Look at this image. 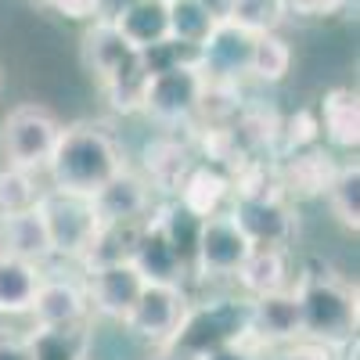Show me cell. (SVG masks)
Returning a JSON list of instances; mask_svg holds the SVG:
<instances>
[{
    "label": "cell",
    "instance_id": "ba28073f",
    "mask_svg": "<svg viewBox=\"0 0 360 360\" xmlns=\"http://www.w3.org/2000/svg\"><path fill=\"white\" fill-rule=\"evenodd\" d=\"M188 303H191V299H188L184 285L148 281L141 288V295H137V303L130 307V314L123 317V332H130L134 339L162 349L173 339L180 317H184V310H188Z\"/></svg>",
    "mask_w": 360,
    "mask_h": 360
},
{
    "label": "cell",
    "instance_id": "74e56055",
    "mask_svg": "<svg viewBox=\"0 0 360 360\" xmlns=\"http://www.w3.org/2000/svg\"><path fill=\"white\" fill-rule=\"evenodd\" d=\"M155 360H180V356H173V353H159Z\"/></svg>",
    "mask_w": 360,
    "mask_h": 360
},
{
    "label": "cell",
    "instance_id": "9c48e42d",
    "mask_svg": "<svg viewBox=\"0 0 360 360\" xmlns=\"http://www.w3.org/2000/svg\"><path fill=\"white\" fill-rule=\"evenodd\" d=\"M252 47H256V33L234 22H217L213 33L195 47V65L205 76V83L238 86V79L249 76Z\"/></svg>",
    "mask_w": 360,
    "mask_h": 360
},
{
    "label": "cell",
    "instance_id": "5b68a950",
    "mask_svg": "<svg viewBox=\"0 0 360 360\" xmlns=\"http://www.w3.org/2000/svg\"><path fill=\"white\" fill-rule=\"evenodd\" d=\"M62 123L54 119V112H47L44 105H18L4 115L0 123V155L4 166L25 169V173H44Z\"/></svg>",
    "mask_w": 360,
    "mask_h": 360
},
{
    "label": "cell",
    "instance_id": "484cf974",
    "mask_svg": "<svg viewBox=\"0 0 360 360\" xmlns=\"http://www.w3.org/2000/svg\"><path fill=\"white\" fill-rule=\"evenodd\" d=\"M166 22H169V40L180 47H198L213 33V15H209L198 0H166Z\"/></svg>",
    "mask_w": 360,
    "mask_h": 360
},
{
    "label": "cell",
    "instance_id": "f546056e",
    "mask_svg": "<svg viewBox=\"0 0 360 360\" xmlns=\"http://www.w3.org/2000/svg\"><path fill=\"white\" fill-rule=\"evenodd\" d=\"M285 18H288V0H231L227 22L259 37V33H278Z\"/></svg>",
    "mask_w": 360,
    "mask_h": 360
},
{
    "label": "cell",
    "instance_id": "f1b7e54d",
    "mask_svg": "<svg viewBox=\"0 0 360 360\" xmlns=\"http://www.w3.org/2000/svg\"><path fill=\"white\" fill-rule=\"evenodd\" d=\"M292 69V47L285 37L278 33H259L256 37V47H252V65H249V76L259 79V83H281Z\"/></svg>",
    "mask_w": 360,
    "mask_h": 360
},
{
    "label": "cell",
    "instance_id": "d590c367",
    "mask_svg": "<svg viewBox=\"0 0 360 360\" xmlns=\"http://www.w3.org/2000/svg\"><path fill=\"white\" fill-rule=\"evenodd\" d=\"M137 4V0H98V11H94V22H119L130 8Z\"/></svg>",
    "mask_w": 360,
    "mask_h": 360
},
{
    "label": "cell",
    "instance_id": "ac0fdd59",
    "mask_svg": "<svg viewBox=\"0 0 360 360\" xmlns=\"http://www.w3.org/2000/svg\"><path fill=\"white\" fill-rule=\"evenodd\" d=\"M0 252L25 259V263H37V266H44V259L54 256L44 217L37 213V205L22 209V213H11V217H0Z\"/></svg>",
    "mask_w": 360,
    "mask_h": 360
},
{
    "label": "cell",
    "instance_id": "8fae6325",
    "mask_svg": "<svg viewBox=\"0 0 360 360\" xmlns=\"http://www.w3.org/2000/svg\"><path fill=\"white\" fill-rule=\"evenodd\" d=\"M86 299H90V314H98L105 321H119L130 314V307L137 303L141 288L148 285L141 278V270L130 259H108L86 270Z\"/></svg>",
    "mask_w": 360,
    "mask_h": 360
},
{
    "label": "cell",
    "instance_id": "7c38bea8",
    "mask_svg": "<svg viewBox=\"0 0 360 360\" xmlns=\"http://www.w3.org/2000/svg\"><path fill=\"white\" fill-rule=\"evenodd\" d=\"M299 339H303V317H299L295 288L249 299V342L252 346L278 349Z\"/></svg>",
    "mask_w": 360,
    "mask_h": 360
},
{
    "label": "cell",
    "instance_id": "8992f818",
    "mask_svg": "<svg viewBox=\"0 0 360 360\" xmlns=\"http://www.w3.org/2000/svg\"><path fill=\"white\" fill-rule=\"evenodd\" d=\"M202 94H205V76L198 72V65L176 62L162 72L148 76L141 112L148 119H155L159 127H180V123H191L198 115Z\"/></svg>",
    "mask_w": 360,
    "mask_h": 360
},
{
    "label": "cell",
    "instance_id": "d6a6232c",
    "mask_svg": "<svg viewBox=\"0 0 360 360\" xmlns=\"http://www.w3.org/2000/svg\"><path fill=\"white\" fill-rule=\"evenodd\" d=\"M342 4H346V0H288V15H310V18H317V15L339 11Z\"/></svg>",
    "mask_w": 360,
    "mask_h": 360
},
{
    "label": "cell",
    "instance_id": "5bb4252c",
    "mask_svg": "<svg viewBox=\"0 0 360 360\" xmlns=\"http://www.w3.org/2000/svg\"><path fill=\"white\" fill-rule=\"evenodd\" d=\"M37 328H83L90 317L86 285L76 278H40L37 299L29 307Z\"/></svg>",
    "mask_w": 360,
    "mask_h": 360
},
{
    "label": "cell",
    "instance_id": "e575fe53",
    "mask_svg": "<svg viewBox=\"0 0 360 360\" xmlns=\"http://www.w3.org/2000/svg\"><path fill=\"white\" fill-rule=\"evenodd\" d=\"M0 360H33L29 335H0Z\"/></svg>",
    "mask_w": 360,
    "mask_h": 360
},
{
    "label": "cell",
    "instance_id": "6da1fadb",
    "mask_svg": "<svg viewBox=\"0 0 360 360\" xmlns=\"http://www.w3.org/2000/svg\"><path fill=\"white\" fill-rule=\"evenodd\" d=\"M119 169H127L123 148L105 127L94 123L62 127L54 152L44 166V173L51 176V188L76 191V195H94Z\"/></svg>",
    "mask_w": 360,
    "mask_h": 360
},
{
    "label": "cell",
    "instance_id": "83f0119b",
    "mask_svg": "<svg viewBox=\"0 0 360 360\" xmlns=\"http://www.w3.org/2000/svg\"><path fill=\"white\" fill-rule=\"evenodd\" d=\"M324 198H328V209L339 217L342 227H349V231L360 227V169H356V162H346V166L335 169Z\"/></svg>",
    "mask_w": 360,
    "mask_h": 360
},
{
    "label": "cell",
    "instance_id": "603a6c76",
    "mask_svg": "<svg viewBox=\"0 0 360 360\" xmlns=\"http://www.w3.org/2000/svg\"><path fill=\"white\" fill-rule=\"evenodd\" d=\"M195 162H191V155H188V148L180 144V141H173V137H159V141H152L144 148V180H148V188H159V191H173L176 195V188H180V180L188 176V169H191Z\"/></svg>",
    "mask_w": 360,
    "mask_h": 360
},
{
    "label": "cell",
    "instance_id": "9a60e30c",
    "mask_svg": "<svg viewBox=\"0 0 360 360\" xmlns=\"http://www.w3.org/2000/svg\"><path fill=\"white\" fill-rule=\"evenodd\" d=\"M335 169L339 166L332 162V155L310 144V148H299L285 162L274 166V184L285 198H314V195L328 191Z\"/></svg>",
    "mask_w": 360,
    "mask_h": 360
},
{
    "label": "cell",
    "instance_id": "7402d4cb",
    "mask_svg": "<svg viewBox=\"0 0 360 360\" xmlns=\"http://www.w3.org/2000/svg\"><path fill=\"white\" fill-rule=\"evenodd\" d=\"M324 137L332 141L335 148H346V152H353V148L360 144V101H356V90L349 86H335L328 90V94L321 98V123Z\"/></svg>",
    "mask_w": 360,
    "mask_h": 360
},
{
    "label": "cell",
    "instance_id": "e0dca14e",
    "mask_svg": "<svg viewBox=\"0 0 360 360\" xmlns=\"http://www.w3.org/2000/svg\"><path fill=\"white\" fill-rule=\"evenodd\" d=\"M176 202L195 213L198 220L205 217H217L227 209L231 202V176L220 169V166H209V162H198L188 169V176L180 180L176 188Z\"/></svg>",
    "mask_w": 360,
    "mask_h": 360
},
{
    "label": "cell",
    "instance_id": "277c9868",
    "mask_svg": "<svg viewBox=\"0 0 360 360\" xmlns=\"http://www.w3.org/2000/svg\"><path fill=\"white\" fill-rule=\"evenodd\" d=\"M37 213L44 217L54 256H65V259H83L90 252V245H94L98 231H101L90 195L44 188L40 198H37Z\"/></svg>",
    "mask_w": 360,
    "mask_h": 360
},
{
    "label": "cell",
    "instance_id": "8d00e7d4",
    "mask_svg": "<svg viewBox=\"0 0 360 360\" xmlns=\"http://www.w3.org/2000/svg\"><path fill=\"white\" fill-rule=\"evenodd\" d=\"M198 4L213 15V22H227L231 18V0H198Z\"/></svg>",
    "mask_w": 360,
    "mask_h": 360
},
{
    "label": "cell",
    "instance_id": "2e32d148",
    "mask_svg": "<svg viewBox=\"0 0 360 360\" xmlns=\"http://www.w3.org/2000/svg\"><path fill=\"white\" fill-rule=\"evenodd\" d=\"M130 263L141 270L144 281H162V285H180L188 274V266L180 263V256L173 252V245L166 242V234L159 231V224L148 217L130 245Z\"/></svg>",
    "mask_w": 360,
    "mask_h": 360
},
{
    "label": "cell",
    "instance_id": "d6986e66",
    "mask_svg": "<svg viewBox=\"0 0 360 360\" xmlns=\"http://www.w3.org/2000/svg\"><path fill=\"white\" fill-rule=\"evenodd\" d=\"M234 281H238V288H242L245 299L292 288L288 285V252L278 249V245H252L249 259L234 274Z\"/></svg>",
    "mask_w": 360,
    "mask_h": 360
},
{
    "label": "cell",
    "instance_id": "1f68e13d",
    "mask_svg": "<svg viewBox=\"0 0 360 360\" xmlns=\"http://www.w3.org/2000/svg\"><path fill=\"white\" fill-rule=\"evenodd\" d=\"M51 11L65 15L72 22H94V11H98V0H54Z\"/></svg>",
    "mask_w": 360,
    "mask_h": 360
},
{
    "label": "cell",
    "instance_id": "d4e9b609",
    "mask_svg": "<svg viewBox=\"0 0 360 360\" xmlns=\"http://www.w3.org/2000/svg\"><path fill=\"white\" fill-rule=\"evenodd\" d=\"M29 346H33V360H86L90 328H33Z\"/></svg>",
    "mask_w": 360,
    "mask_h": 360
},
{
    "label": "cell",
    "instance_id": "4dcf8cb0",
    "mask_svg": "<svg viewBox=\"0 0 360 360\" xmlns=\"http://www.w3.org/2000/svg\"><path fill=\"white\" fill-rule=\"evenodd\" d=\"M40 184H37V173H25L15 166L0 169V217H11L22 213V209H33L40 198Z\"/></svg>",
    "mask_w": 360,
    "mask_h": 360
},
{
    "label": "cell",
    "instance_id": "3957f363",
    "mask_svg": "<svg viewBox=\"0 0 360 360\" xmlns=\"http://www.w3.org/2000/svg\"><path fill=\"white\" fill-rule=\"evenodd\" d=\"M295 299L303 317V339L324 349H342L356 335V295L332 274H307L299 278Z\"/></svg>",
    "mask_w": 360,
    "mask_h": 360
},
{
    "label": "cell",
    "instance_id": "44dd1931",
    "mask_svg": "<svg viewBox=\"0 0 360 360\" xmlns=\"http://www.w3.org/2000/svg\"><path fill=\"white\" fill-rule=\"evenodd\" d=\"M130 58H137V51L123 40V33L112 22H94L83 33V65L101 79H108L115 69H123Z\"/></svg>",
    "mask_w": 360,
    "mask_h": 360
},
{
    "label": "cell",
    "instance_id": "ffe728a7",
    "mask_svg": "<svg viewBox=\"0 0 360 360\" xmlns=\"http://www.w3.org/2000/svg\"><path fill=\"white\" fill-rule=\"evenodd\" d=\"M44 270L37 263L0 252V317H25L37 299Z\"/></svg>",
    "mask_w": 360,
    "mask_h": 360
},
{
    "label": "cell",
    "instance_id": "7a4b0ae2",
    "mask_svg": "<svg viewBox=\"0 0 360 360\" xmlns=\"http://www.w3.org/2000/svg\"><path fill=\"white\" fill-rule=\"evenodd\" d=\"M231 342H249V299L245 295L188 303L173 339L159 353H173L180 360H198Z\"/></svg>",
    "mask_w": 360,
    "mask_h": 360
},
{
    "label": "cell",
    "instance_id": "836d02e7",
    "mask_svg": "<svg viewBox=\"0 0 360 360\" xmlns=\"http://www.w3.org/2000/svg\"><path fill=\"white\" fill-rule=\"evenodd\" d=\"M198 360H263V356H259V349L252 342H231V346H220V349L205 353Z\"/></svg>",
    "mask_w": 360,
    "mask_h": 360
},
{
    "label": "cell",
    "instance_id": "cb8c5ba5",
    "mask_svg": "<svg viewBox=\"0 0 360 360\" xmlns=\"http://www.w3.org/2000/svg\"><path fill=\"white\" fill-rule=\"evenodd\" d=\"M123 40L134 51H148L162 40H169V22H166V0H137V4L115 22Z\"/></svg>",
    "mask_w": 360,
    "mask_h": 360
},
{
    "label": "cell",
    "instance_id": "30bf717a",
    "mask_svg": "<svg viewBox=\"0 0 360 360\" xmlns=\"http://www.w3.org/2000/svg\"><path fill=\"white\" fill-rule=\"evenodd\" d=\"M227 213L238 220V227L249 234L252 245H278V249H285V242L292 238V209H288V198L278 191V184L259 188V191L231 195Z\"/></svg>",
    "mask_w": 360,
    "mask_h": 360
},
{
    "label": "cell",
    "instance_id": "f35d334b",
    "mask_svg": "<svg viewBox=\"0 0 360 360\" xmlns=\"http://www.w3.org/2000/svg\"><path fill=\"white\" fill-rule=\"evenodd\" d=\"M33 4H40V8H51V4H54V0H33Z\"/></svg>",
    "mask_w": 360,
    "mask_h": 360
},
{
    "label": "cell",
    "instance_id": "52a82bcc",
    "mask_svg": "<svg viewBox=\"0 0 360 360\" xmlns=\"http://www.w3.org/2000/svg\"><path fill=\"white\" fill-rule=\"evenodd\" d=\"M252 242L249 234L238 227V220L227 213L217 217H205L198 227V245H195V263H191V274L205 278V281H224L234 278L242 263L249 259Z\"/></svg>",
    "mask_w": 360,
    "mask_h": 360
},
{
    "label": "cell",
    "instance_id": "4316f807",
    "mask_svg": "<svg viewBox=\"0 0 360 360\" xmlns=\"http://www.w3.org/2000/svg\"><path fill=\"white\" fill-rule=\"evenodd\" d=\"M144 86H148V69L141 62V54L130 58V62L123 69H115L108 79H101V90H105V98L115 112H141V101H144Z\"/></svg>",
    "mask_w": 360,
    "mask_h": 360
},
{
    "label": "cell",
    "instance_id": "4fadbf2b",
    "mask_svg": "<svg viewBox=\"0 0 360 360\" xmlns=\"http://www.w3.org/2000/svg\"><path fill=\"white\" fill-rule=\"evenodd\" d=\"M152 188L134 169H119L105 188L90 195L101 227H137L152 217Z\"/></svg>",
    "mask_w": 360,
    "mask_h": 360
}]
</instances>
